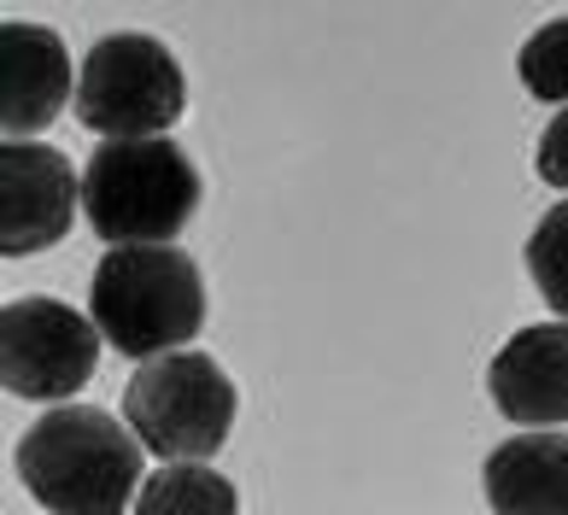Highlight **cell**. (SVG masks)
I'll return each instance as SVG.
<instances>
[{"mask_svg":"<svg viewBox=\"0 0 568 515\" xmlns=\"http://www.w3.org/2000/svg\"><path fill=\"white\" fill-rule=\"evenodd\" d=\"M12 463L48 515H123L141 498V440L100 404H53Z\"/></svg>","mask_w":568,"mask_h":515,"instance_id":"1","label":"cell"},{"mask_svg":"<svg viewBox=\"0 0 568 515\" xmlns=\"http://www.w3.org/2000/svg\"><path fill=\"white\" fill-rule=\"evenodd\" d=\"M89 305L106 346L135 363L171 357L205 329V282L182 246H112L94 264Z\"/></svg>","mask_w":568,"mask_h":515,"instance_id":"2","label":"cell"},{"mask_svg":"<svg viewBox=\"0 0 568 515\" xmlns=\"http://www.w3.org/2000/svg\"><path fill=\"white\" fill-rule=\"evenodd\" d=\"M82 211L112 246H171L200 211V170L176 141H106L82 170Z\"/></svg>","mask_w":568,"mask_h":515,"instance_id":"3","label":"cell"},{"mask_svg":"<svg viewBox=\"0 0 568 515\" xmlns=\"http://www.w3.org/2000/svg\"><path fill=\"white\" fill-rule=\"evenodd\" d=\"M235 381L205 352H171L141 363L123 386V422L130 434L164 463H205L229 445L235 427Z\"/></svg>","mask_w":568,"mask_h":515,"instance_id":"4","label":"cell"},{"mask_svg":"<svg viewBox=\"0 0 568 515\" xmlns=\"http://www.w3.org/2000/svg\"><path fill=\"white\" fill-rule=\"evenodd\" d=\"M187 105V82L176 53L159 36L118 30L100 36L77 77V118L106 141H153Z\"/></svg>","mask_w":568,"mask_h":515,"instance_id":"5","label":"cell"},{"mask_svg":"<svg viewBox=\"0 0 568 515\" xmlns=\"http://www.w3.org/2000/svg\"><path fill=\"white\" fill-rule=\"evenodd\" d=\"M100 370V329L59 299H12L0 316V375L12 398L59 404Z\"/></svg>","mask_w":568,"mask_h":515,"instance_id":"6","label":"cell"},{"mask_svg":"<svg viewBox=\"0 0 568 515\" xmlns=\"http://www.w3.org/2000/svg\"><path fill=\"white\" fill-rule=\"evenodd\" d=\"M82 182L59 147L7 141L0 153V252L24 258L71 234Z\"/></svg>","mask_w":568,"mask_h":515,"instance_id":"7","label":"cell"},{"mask_svg":"<svg viewBox=\"0 0 568 515\" xmlns=\"http://www.w3.org/2000/svg\"><path fill=\"white\" fill-rule=\"evenodd\" d=\"M71 53L48 24H0V129L7 141L41 135L71 100Z\"/></svg>","mask_w":568,"mask_h":515,"instance_id":"8","label":"cell"},{"mask_svg":"<svg viewBox=\"0 0 568 515\" xmlns=\"http://www.w3.org/2000/svg\"><path fill=\"white\" fill-rule=\"evenodd\" d=\"M487 393L504 422L562 427L568 422V322H534L493 357Z\"/></svg>","mask_w":568,"mask_h":515,"instance_id":"9","label":"cell"},{"mask_svg":"<svg viewBox=\"0 0 568 515\" xmlns=\"http://www.w3.org/2000/svg\"><path fill=\"white\" fill-rule=\"evenodd\" d=\"M487 504L498 515H568V434L528 427L487 457Z\"/></svg>","mask_w":568,"mask_h":515,"instance_id":"10","label":"cell"},{"mask_svg":"<svg viewBox=\"0 0 568 515\" xmlns=\"http://www.w3.org/2000/svg\"><path fill=\"white\" fill-rule=\"evenodd\" d=\"M135 515H241V492L229 486L217 468H200V463H176V468H159L146 475Z\"/></svg>","mask_w":568,"mask_h":515,"instance_id":"11","label":"cell"},{"mask_svg":"<svg viewBox=\"0 0 568 515\" xmlns=\"http://www.w3.org/2000/svg\"><path fill=\"white\" fill-rule=\"evenodd\" d=\"M516 77L534 100L568 105V18H551V24H539L528 41H521Z\"/></svg>","mask_w":568,"mask_h":515,"instance_id":"12","label":"cell"},{"mask_svg":"<svg viewBox=\"0 0 568 515\" xmlns=\"http://www.w3.org/2000/svg\"><path fill=\"white\" fill-rule=\"evenodd\" d=\"M528 270L545 293V305L568 322V200L539 218L534 241H528Z\"/></svg>","mask_w":568,"mask_h":515,"instance_id":"13","label":"cell"},{"mask_svg":"<svg viewBox=\"0 0 568 515\" xmlns=\"http://www.w3.org/2000/svg\"><path fill=\"white\" fill-rule=\"evenodd\" d=\"M534 170H539L545 188H568V105H562L551 123H545L539 153H534Z\"/></svg>","mask_w":568,"mask_h":515,"instance_id":"14","label":"cell"}]
</instances>
